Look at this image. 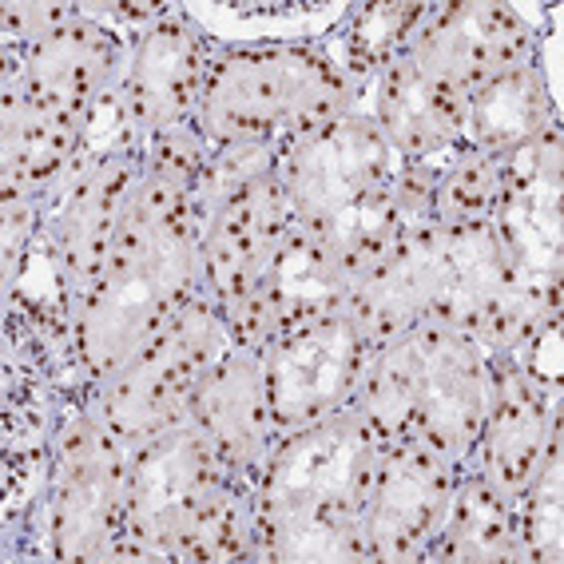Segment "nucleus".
Here are the masks:
<instances>
[{"mask_svg":"<svg viewBox=\"0 0 564 564\" xmlns=\"http://www.w3.org/2000/svg\"><path fill=\"white\" fill-rule=\"evenodd\" d=\"M386 437L358 405L274 437L251 489L254 564H366V501Z\"/></svg>","mask_w":564,"mask_h":564,"instance_id":"f257e3e1","label":"nucleus"},{"mask_svg":"<svg viewBox=\"0 0 564 564\" xmlns=\"http://www.w3.org/2000/svg\"><path fill=\"white\" fill-rule=\"evenodd\" d=\"M254 564L251 485L180 422L131 449L123 564Z\"/></svg>","mask_w":564,"mask_h":564,"instance_id":"f03ea898","label":"nucleus"},{"mask_svg":"<svg viewBox=\"0 0 564 564\" xmlns=\"http://www.w3.org/2000/svg\"><path fill=\"white\" fill-rule=\"evenodd\" d=\"M494 405V358L465 330L422 318L370 354L358 410L382 437H413L474 474Z\"/></svg>","mask_w":564,"mask_h":564,"instance_id":"7ed1b4c3","label":"nucleus"},{"mask_svg":"<svg viewBox=\"0 0 564 564\" xmlns=\"http://www.w3.org/2000/svg\"><path fill=\"white\" fill-rule=\"evenodd\" d=\"M195 294H207L195 215L148 223L123 212L104 282L76 306V362L84 378L96 382L128 366Z\"/></svg>","mask_w":564,"mask_h":564,"instance_id":"20e7f679","label":"nucleus"},{"mask_svg":"<svg viewBox=\"0 0 564 564\" xmlns=\"http://www.w3.org/2000/svg\"><path fill=\"white\" fill-rule=\"evenodd\" d=\"M354 84L326 41L215 48L195 123L212 148H279L346 116Z\"/></svg>","mask_w":564,"mask_h":564,"instance_id":"39448f33","label":"nucleus"},{"mask_svg":"<svg viewBox=\"0 0 564 564\" xmlns=\"http://www.w3.org/2000/svg\"><path fill=\"white\" fill-rule=\"evenodd\" d=\"M123 445L91 410L88 386L64 390L48 442V494L41 536L48 561L123 564V505H128Z\"/></svg>","mask_w":564,"mask_h":564,"instance_id":"423d86ee","label":"nucleus"},{"mask_svg":"<svg viewBox=\"0 0 564 564\" xmlns=\"http://www.w3.org/2000/svg\"><path fill=\"white\" fill-rule=\"evenodd\" d=\"M556 17L553 4L505 0H445L430 4L398 64L425 100L457 123L485 88L533 61L536 36Z\"/></svg>","mask_w":564,"mask_h":564,"instance_id":"0eeeda50","label":"nucleus"},{"mask_svg":"<svg viewBox=\"0 0 564 564\" xmlns=\"http://www.w3.org/2000/svg\"><path fill=\"white\" fill-rule=\"evenodd\" d=\"M405 160L366 116H338L299 140L279 143V180L299 227L323 231L338 215L378 199L402 180Z\"/></svg>","mask_w":564,"mask_h":564,"instance_id":"6e6552de","label":"nucleus"},{"mask_svg":"<svg viewBox=\"0 0 564 564\" xmlns=\"http://www.w3.org/2000/svg\"><path fill=\"white\" fill-rule=\"evenodd\" d=\"M259 354L274 434H291L358 405L373 346L346 314H330L279 334Z\"/></svg>","mask_w":564,"mask_h":564,"instance_id":"1a4fd4ad","label":"nucleus"},{"mask_svg":"<svg viewBox=\"0 0 564 564\" xmlns=\"http://www.w3.org/2000/svg\"><path fill=\"white\" fill-rule=\"evenodd\" d=\"M465 474L413 437H386L362 521L366 564L430 561Z\"/></svg>","mask_w":564,"mask_h":564,"instance_id":"9d476101","label":"nucleus"},{"mask_svg":"<svg viewBox=\"0 0 564 564\" xmlns=\"http://www.w3.org/2000/svg\"><path fill=\"white\" fill-rule=\"evenodd\" d=\"M494 227L529 286L564 282V123H549L501 155Z\"/></svg>","mask_w":564,"mask_h":564,"instance_id":"9b49d317","label":"nucleus"},{"mask_svg":"<svg viewBox=\"0 0 564 564\" xmlns=\"http://www.w3.org/2000/svg\"><path fill=\"white\" fill-rule=\"evenodd\" d=\"M564 454V390H544L509 358H494V405L474 454V474L513 501L544 462Z\"/></svg>","mask_w":564,"mask_h":564,"instance_id":"f8f14e48","label":"nucleus"},{"mask_svg":"<svg viewBox=\"0 0 564 564\" xmlns=\"http://www.w3.org/2000/svg\"><path fill=\"white\" fill-rule=\"evenodd\" d=\"M128 56L131 44L88 21L76 4V17L61 32H52L29 48H4L0 91H21L48 108L84 116L100 91L123 84Z\"/></svg>","mask_w":564,"mask_h":564,"instance_id":"ddd939ff","label":"nucleus"},{"mask_svg":"<svg viewBox=\"0 0 564 564\" xmlns=\"http://www.w3.org/2000/svg\"><path fill=\"white\" fill-rule=\"evenodd\" d=\"M212 56L215 48L183 17L180 4H172L131 44L128 72H123V100L148 140L183 128V123H195Z\"/></svg>","mask_w":564,"mask_h":564,"instance_id":"4468645a","label":"nucleus"},{"mask_svg":"<svg viewBox=\"0 0 564 564\" xmlns=\"http://www.w3.org/2000/svg\"><path fill=\"white\" fill-rule=\"evenodd\" d=\"M187 422L215 445L219 462L254 489L279 437L262 378V354L235 346L219 366L203 373L187 398Z\"/></svg>","mask_w":564,"mask_h":564,"instance_id":"2eb2a0df","label":"nucleus"},{"mask_svg":"<svg viewBox=\"0 0 564 564\" xmlns=\"http://www.w3.org/2000/svg\"><path fill=\"white\" fill-rule=\"evenodd\" d=\"M445 294V251L442 223L425 212L410 219L402 239L382 259V267L366 274L346 299V318L366 343L378 350L413 323L434 314Z\"/></svg>","mask_w":564,"mask_h":564,"instance_id":"dca6fc26","label":"nucleus"},{"mask_svg":"<svg viewBox=\"0 0 564 564\" xmlns=\"http://www.w3.org/2000/svg\"><path fill=\"white\" fill-rule=\"evenodd\" d=\"M180 12L212 48L326 41L350 21V0H187Z\"/></svg>","mask_w":564,"mask_h":564,"instance_id":"f3484780","label":"nucleus"},{"mask_svg":"<svg viewBox=\"0 0 564 564\" xmlns=\"http://www.w3.org/2000/svg\"><path fill=\"white\" fill-rule=\"evenodd\" d=\"M80 152V116L4 91L0 116V199H36Z\"/></svg>","mask_w":564,"mask_h":564,"instance_id":"a211bd4d","label":"nucleus"},{"mask_svg":"<svg viewBox=\"0 0 564 564\" xmlns=\"http://www.w3.org/2000/svg\"><path fill=\"white\" fill-rule=\"evenodd\" d=\"M254 294L271 314V338H279V334L330 318V314H346L350 286H346L330 247L306 227H294L279 242Z\"/></svg>","mask_w":564,"mask_h":564,"instance_id":"6ab92c4d","label":"nucleus"},{"mask_svg":"<svg viewBox=\"0 0 564 564\" xmlns=\"http://www.w3.org/2000/svg\"><path fill=\"white\" fill-rule=\"evenodd\" d=\"M549 123H564L561 100H553L549 84L541 80V72L529 61L509 72V76H501V80H494L469 104V111H465V143L501 160L513 148H521L524 140H533L536 131H544Z\"/></svg>","mask_w":564,"mask_h":564,"instance_id":"aec40b11","label":"nucleus"},{"mask_svg":"<svg viewBox=\"0 0 564 564\" xmlns=\"http://www.w3.org/2000/svg\"><path fill=\"white\" fill-rule=\"evenodd\" d=\"M430 561H437V564H524L521 541H517L513 501H505L485 477L465 474Z\"/></svg>","mask_w":564,"mask_h":564,"instance_id":"412c9836","label":"nucleus"},{"mask_svg":"<svg viewBox=\"0 0 564 564\" xmlns=\"http://www.w3.org/2000/svg\"><path fill=\"white\" fill-rule=\"evenodd\" d=\"M497 195H501V160L465 143L462 152L434 175L430 215H434L437 223L494 219Z\"/></svg>","mask_w":564,"mask_h":564,"instance_id":"4be33fe9","label":"nucleus"},{"mask_svg":"<svg viewBox=\"0 0 564 564\" xmlns=\"http://www.w3.org/2000/svg\"><path fill=\"white\" fill-rule=\"evenodd\" d=\"M517 541L524 564H556L564 549V454L544 462L533 485L517 497Z\"/></svg>","mask_w":564,"mask_h":564,"instance_id":"5701e85b","label":"nucleus"},{"mask_svg":"<svg viewBox=\"0 0 564 564\" xmlns=\"http://www.w3.org/2000/svg\"><path fill=\"white\" fill-rule=\"evenodd\" d=\"M80 152L91 160H120V155H143L148 135L140 131L120 88L100 91L80 116Z\"/></svg>","mask_w":564,"mask_h":564,"instance_id":"b1692460","label":"nucleus"},{"mask_svg":"<svg viewBox=\"0 0 564 564\" xmlns=\"http://www.w3.org/2000/svg\"><path fill=\"white\" fill-rule=\"evenodd\" d=\"M72 17H76V4H68V0H12L0 17L4 48H29L52 32H61Z\"/></svg>","mask_w":564,"mask_h":564,"instance_id":"393cba45","label":"nucleus"}]
</instances>
